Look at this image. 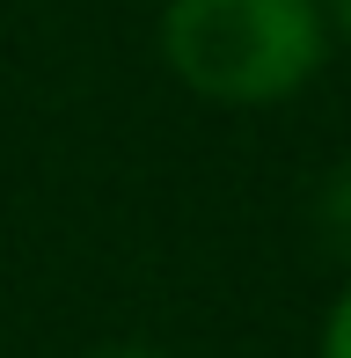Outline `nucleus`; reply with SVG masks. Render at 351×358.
Returning <instances> with one entry per match:
<instances>
[{
  "instance_id": "1",
  "label": "nucleus",
  "mask_w": 351,
  "mask_h": 358,
  "mask_svg": "<svg viewBox=\"0 0 351 358\" xmlns=\"http://www.w3.org/2000/svg\"><path fill=\"white\" fill-rule=\"evenodd\" d=\"M162 59L190 95L285 103L329 59L322 0H169Z\"/></svg>"
},
{
  "instance_id": "4",
  "label": "nucleus",
  "mask_w": 351,
  "mask_h": 358,
  "mask_svg": "<svg viewBox=\"0 0 351 358\" xmlns=\"http://www.w3.org/2000/svg\"><path fill=\"white\" fill-rule=\"evenodd\" d=\"M322 15H329V22H337V29H344V37H351V0H329Z\"/></svg>"
},
{
  "instance_id": "2",
  "label": "nucleus",
  "mask_w": 351,
  "mask_h": 358,
  "mask_svg": "<svg viewBox=\"0 0 351 358\" xmlns=\"http://www.w3.org/2000/svg\"><path fill=\"white\" fill-rule=\"evenodd\" d=\"M322 234L351 256V161H344V169L322 183Z\"/></svg>"
},
{
  "instance_id": "3",
  "label": "nucleus",
  "mask_w": 351,
  "mask_h": 358,
  "mask_svg": "<svg viewBox=\"0 0 351 358\" xmlns=\"http://www.w3.org/2000/svg\"><path fill=\"white\" fill-rule=\"evenodd\" d=\"M322 358H351V285L337 292V307L322 322Z\"/></svg>"
},
{
  "instance_id": "5",
  "label": "nucleus",
  "mask_w": 351,
  "mask_h": 358,
  "mask_svg": "<svg viewBox=\"0 0 351 358\" xmlns=\"http://www.w3.org/2000/svg\"><path fill=\"white\" fill-rule=\"evenodd\" d=\"M88 358H169V351H88Z\"/></svg>"
}]
</instances>
